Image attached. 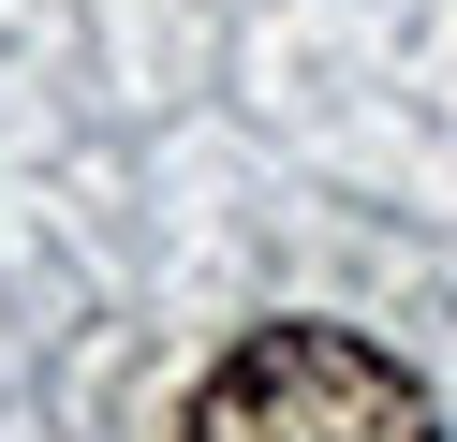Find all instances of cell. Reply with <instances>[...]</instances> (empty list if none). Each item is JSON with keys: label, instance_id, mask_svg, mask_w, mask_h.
I'll list each match as a JSON object with an SVG mask.
<instances>
[{"label": "cell", "instance_id": "1", "mask_svg": "<svg viewBox=\"0 0 457 442\" xmlns=\"http://www.w3.org/2000/svg\"><path fill=\"white\" fill-rule=\"evenodd\" d=\"M178 442H443L428 383L354 324H251L207 383H192Z\"/></svg>", "mask_w": 457, "mask_h": 442}]
</instances>
